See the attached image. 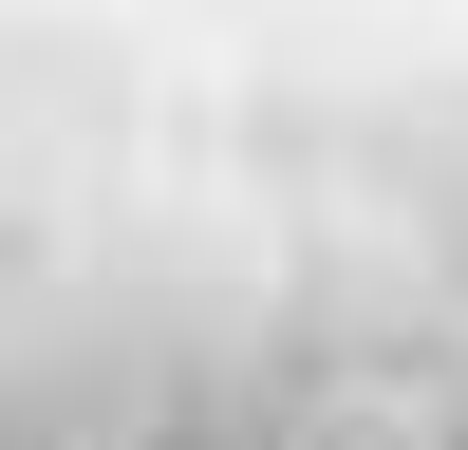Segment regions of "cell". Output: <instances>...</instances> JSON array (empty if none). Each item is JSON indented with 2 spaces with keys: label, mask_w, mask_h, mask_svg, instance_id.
Here are the masks:
<instances>
[{
  "label": "cell",
  "mask_w": 468,
  "mask_h": 450,
  "mask_svg": "<svg viewBox=\"0 0 468 450\" xmlns=\"http://www.w3.org/2000/svg\"><path fill=\"white\" fill-rule=\"evenodd\" d=\"M282 450H450V412L412 394V375H319V394L282 412Z\"/></svg>",
  "instance_id": "6da1fadb"
}]
</instances>
